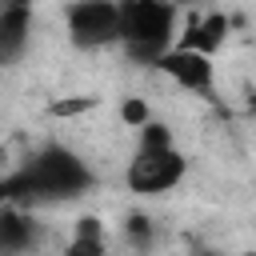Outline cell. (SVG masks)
<instances>
[{
    "label": "cell",
    "mask_w": 256,
    "mask_h": 256,
    "mask_svg": "<svg viewBox=\"0 0 256 256\" xmlns=\"http://www.w3.org/2000/svg\"><path fill=\"white\" fill-rule=\"evenodd\" d=\"M92 184V172L64 148H44L24 172L4 176L0 180V204L28 196V200H64V196H80Z\"/></svg>",
    "instance_id": "cell-1"
},
{
    "label": "cell",
    "mask_w": 256,
    "mask_h": 256,
    "mask_svg": "<svg viewBox=\"0 0 256 256\" xmlns=\"http://www.w3.org/2000/svg\"><path fill=\"white\" fill-rule=\"evenodd\" d=\"M172 24H176V4L172 0H124L120 4V40L132 60L156 64L160 52L172 44Z\"/></svg>",
    "instance_id": "cell-2"
},
{
    "label": "cell",
    "mask_w": 256,
    "mask_h": 256,
    "mask_svg": "<svg viewBox=\"0 0 256 256\" xmlns=\"http://www.w3.org/2000/svg\"><path fill=\"white\" fill-rule=\"evenodd\" d=\"M68 40L76 48H104L120 40V4L116 0H76L68 8Z\"/></svg>",
    "instance_id": "cell-3"
},
{
    "label": "cell",
    "mask_w": 256,
    "mask_h": 256,
    "mask_svg": "<svg viewBox=\"0 0 256 256\" xmlns=\"http://www.w3.org/2000/svg\"><path fill=\"white\" fill-rule=\"evenodd\" d=\"M184 156L176 148H160V152H136V160L128 164V188L140 196H160L168 188H176L184 180Z\"/></svg>",
    "instance_id": "cell-4"
},
{
    "label": "cell",
    "mask_w": 256,
    "mask_h": 256,
    "mask_svg": "<svg viewBox=\"0 0 256 256\" xmlns=\"http://www.w3.org/2000/svg\"><path fill=\"white\" fill-rule=\"evenodd\" d=\"M156 68L164 76H172L180 88L196 92V96H212V56L196 52V48H168L156 56Z\"/></svg>",
    "instance_id": "cell-5"
},
{
    "label": "cell",
    "mask_w": 256,
    "mask_h": 256,
    "mask_svg": "<svg viewBox=\"0 0 256 256\" xmlns=\"http://www.w3.org/2000/svg\"><path fill=\"white\" fill-rule=\"evenodd\" d=\"M28 28H32V8L28 0H4L0 4V64L16 60L28 44Z\"/></svg>",
    "instance_id": "cell-6"
},
{
    "label": "cell",
    "mask_w": 256,
    "mask_h": 256,
    "mask_svg": "<svg viewBox=\"0 0 256 256\" xmlns=\"http://www.w3.org/2000/svg\"><path fill=\"white\" fill-rule=\"evenodd\" d=\"M228 16H220V12H212V16H192L188 20V32H184V40H180V48H196V52H204V56H212L220 44H224V36H228Z\"/></svg>",
    "instance_id": "cell-7"
},
{
    "label": "cell",
    "mask_w": 256,
    "mask_h": 256,
    "mask_svg": "<svg viewBox=\"0 0 256 256\" xmlns=\"http://www.w3.org/2000/svg\"><path fill=\"white\" fill-rule=\"evenodd\" d=\"M32 244V220L16 208H0V252L16 256Z\"/></svg>",
    "instance_id": "cell-8"
},
{
    "label": "cell",
    "mask_w": 256,
    "mask_h": 256,
    "mask_svg": "<svg viewBox=\"0 0 256 256\" xmlns=\"http://www.w3.org/2000/svg\"><path fill=\"white\" fill-rule=\"evenodd\" d=\"M160 148H172V132L156 120L140 124V152H160Z\"/></svg>",
    "instance_id": "cell-9"
},
{
    "label": "cell",
    "mask_w": 256,
    "mask_h": 256,
    "mask_svg": "<svg viewBox=\"0 0 256 256\" xmlns=\"http://www.w3.org/2000/svg\"><path fill=\"white\" fill-rule=\"evenodd\" d=\"M120 120H124L128 128H140V124H148V104H144L140 96H128V100L120 104Z\"/></svg>",
    "instance_id": "cell-10"
},
{
    "label": "cell",
    "mask_w": 256,
    "mask_h": 256,
    "mask_svg": "<svg viewBox=\"0 0 256 256\" xmlns=\"http://www.w3.org/2000/svg\"><path fill=\"white\" fill-rule=\"evenodd\" d=\"M88 108H96V96H68V100H56L52 104V116H80Z\"/></svg>",
    "instance_id": "cell-11"
},
{
    "label": "cell",
    "mask_w": 256,
    "mask_h": 256,
    "mask_svg": "<svg viewBox=\"0 0 256 256\" xmlns=\"http://www.w3.org/2000/svg\"><path fill=\"white\" fill-rule=\"evenodd\" d=\"M64 256H104V236H76Z\"/></svg>",
    "instance_id": "cell-12"
},
{
    "label": "cell",
    "mask_w": 256,
    "mask_h": 256,
    "mask_svg": "<svg viewBox=\"0 0 256 256\" xmlns=\"http://www.w3.org/2000/svg\"><path fill=\"white\" fill-rule=\"evenodd\" d=\"M124 232L132 236V244H136V248H148V240H152V224H148L144 216H128Z\"/></svg>",
    "instance_id": "cell-13"
},
{
    "label": "cell",
    "mask_w": 256,
    "mask_h": 256,
    "mask_svg": "<svg viewBox=\"0 0 256 256\" xmlns=\"http://www.w3.org/2000/svg\"><path fill=\"white\" fill-rule=\"evenodd\" d=\"M76 236H104V228L96 216H84V220H76Z\"/></svg>",
    "instance_id": "cell-14"
},
{
    "label": "cell",
    "mask_w": 256,
    "mask_h": 256,
    "mask_svg": "<svg viewBox=\"0 0 256 256\" xmlns=\"http://www.w3.org/2000/svg\"><path fill=\"white\" fill-rule=\"evenodd\" d=\"M0 168H4V148H0Z\"/></svg>",
    "instance_id": "cell-15"
},
{
    "label": "cell",
    "mask_w": 256,
    "mask_h": 256,
    "mask_svg": "<svg viewBox=\"0 0 256 256\" xmlns=\"http://www.w3.org/2000/svg\"><path fill=\"white\" fill-rule=\"evenodd\" d=\"M172 4H192V0H172Z\"/></svg>",
    "instance_id": "cell-16"
},
{
    "label": "cell",
    "mask_w": 256,
    "mask_h": 256,
    "mask_svg": "<svg viewBox=\"0 0 256 256\" xmlns=\"http://www.w3.org/2000/svg\"><path fill=\"white\" fill-rule=\"evenodd\" d=\"M200 256H216V252H200Z\"/></svg>",
    "instance_id": "cell-17"
},
{
    "label": "cell",
    "mask_w": 256,
    "mask_h": 256,
    "mask_svg": "<svg viewBox=\"0 0 256 256\" xmlns=\"http://www.w3.org/2000/svg\"><path fill=\"white\" fill-rule=\"evenodd\" d=\"M244 256H256V252H244Z\"/></svg>",
    "instance_id": "cell-18"
}]
</instances>
